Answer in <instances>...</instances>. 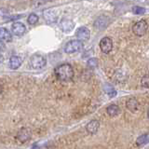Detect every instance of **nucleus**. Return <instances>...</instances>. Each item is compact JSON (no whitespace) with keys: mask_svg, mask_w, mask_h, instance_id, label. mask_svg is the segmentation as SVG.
<instances>
[{"mask_svg":"<svg viewBox=\"0 0 149 149\" xmlns=\"http://www.w3.org/2000/svg\"><path fill=\"white\" fill-rule=\"evenodd\" d=\"M44 17L45 20L48 22H53L57 20V15H56L54 10H51V9H49V10L44 12Z\"/></svg>","mask_w":149,"mask_h":149,"instance_id":"4468645a","label":"nucleus"},{"mask_svg":"<svg viewBox=\"0 0 149 149\" xmlns=\"http://www.w3.org/2000/svg\"><path fill=\"white\" fill-rule=\"evenodd\" d=\"M27 22H28L29 24H32V25L36 24V23L38 22V16H37L36 14H35V13H32V14H30L29 16H28Z\"/></svg>","mask_w":149,"mask_h":149,"instance_id":"6ab92c4d","label":"nucleus"},{"mask_svg":"<svg viewBox=\"0 0 149 149\" xmlns=\"http://www.w3.org/2000/svg\"><path fill=\"white\" fill-rule=\"evenodd\" d=\"M88 65L90 67H91V68L96 67L97 65H98V60L95 59V58H91V59H90V60L88 61Z\"/></svg>","mask_w":149,"mask_h":149,"instance_id":"412c9836","label":"nucleus"},{"mask_svg":"<svg viewBox=\"0 0 149 149\" xmlns=\"http://www.w3.org/2000/svg\"><path fill=\"white\" fill-rule=\"evenodd\" d=\"M31 137V130L29 129H22L18 133V139L22 142H24Z\"/></svg>","mask_w":149,"mask_h":149,"instance_id":"f8f14e48","label":"nucleus"},{"mask_svg":"<svg viewBox=\"0 0 149 149\" xmlns=\"http://www.w3.org/2000/svg\"><path fill=\"white\" fill-rule=\"evenodd\" d=\"M29 63H30L31 67L33 69L37 70V69L44 68L46 66V64H47V61H46V59L42 55L36 53V54L31 56Z\"/></svg>","mask_w":149,"mask_h":149,"instance_id":"f03ea898","label":"nucleus"},{"mask_svg":"<svg viewBox=\"0 0 149 149\" xmlns=\"http://www.w3.org/2000/svg\"><path fill=\"white\" fill-rule=\"evenodd\" d=\"M149 141V136L148 134H143V135H141L140 137H138L137 141H136V143L138 146H143V144H146Z\"/></svg>","mask_w":149,"mask_h":149,"instance_id":"a211bd4d","label":"nucleus"},{"mask_svg":"<svg viewBox=\"0 0 149 149\" xmlns=\"http://www.w3.org/2000/svg\"><path fill=\"white\" fill-rule=\"evenodd\" d=\"M100 49L104 53H109L113 49V41L108 36L102 38L100 41Z\"/></svg>","mask_w":149,"mask_h":149,"instance_id":"39448f33","label":"nucleus"},{"mask_svg":"<svg viewBox=\"0 0 149 149\" xmlns=\"http://www.w3.org/2000/svg\"><path fill=\"white\" fill-rule=\"evenodd\" d=\"M55 76L58 78V80L62 82H68L72 80L74 77V69L70 64L63 63L57 66L54 70Z\"/></svg>","mask_w":149,"mask_h":149,"instance_id":"f257e3e1","label":"nucleus"},{"mask_svg":"<svg viewBox=\"0 0 149 149\" xmlns=\"http://www.w3.org/2000/svg\"><path fill=\"white\" fill-rule=\"evenodd\" d=\"M22 58L19 57V56H12V57H10V59H9V68H11L13 70L15 69H18L19 67L22 65Z\"/></svg>","mask_w":149,"mask_h":149,"instance_id":"9d476101","label":"nucleus"},{"mask_svg":"<svg viewBox=\"0 0 149 149\" xmlns=\"http://www.w3.org/2000/svg\"><path fill=\"white\" fill-rule=\"evenodd\" d=\"M132 12L134 14H137V15H141V14H143L146 12V9L142 7H138V6H135L132 8Z\"/></svg>","mask_w":149,"mask_h":149,"instance_id":"aec40b11","label":"nucleus"},{"mask_svg":"<svg viewBox=\"0 0 149 149\" xmlns=\"http://www.w3.org/2000/svg\"><path fill=\"white\" fill-rule=\"evenodd\" d=\"M60 28L62 29L63 32L69 33L74 28V23L72 20H69V19H63V20L61 21Z\"/></svg>","mask_w":149,"mask_h":149,"instance_id":"6e6552de","label":"nucleus"},{"mask_svg":"<svg viewBox=\"0 0 149 149\" xmlns=\"http://www.w3.org/2000/svg\"><path fill=\"white\" fill-rule=\"evenodd\" d=\"M127 108L130 111L134 113V112H136L139 108V102L138 101L135 99V98H130V99L128 100L127 102Z\"/></svg>","mask_w":149,"mask_h":149,"instance_id":"9b49d317","label":"nucleus"},{"mask_svg":"<svg viewBox=\"0 0 149 149\" xmlns=\"http://www.w3.org/2000/svg\"><path fill=\"white\" fill-rule=\"evenodd\" d=\"M0 16L7 17L8 16V11L5 8H1V9H0Z\"/></svg>","mask_w":149,"mask_h":149,"instance_id":"5701e85b","label":"nucleus"},{"mask_svg":"<svg viewBox=\"0 0 149 149\" xmlns=\"http://www.w3.org/2000/svg\"><path fill=\"white\" fill-rule=\"evenodd\" d=\"M4 49H5V44H4V42L0 39V52L3 51Z\"/></svg>","mask_w":149,"mask_h":149,"instance_id":"b1692460","label":"nucleus"},{"mask_svg":"<svg viewBox=\"0 0 149 149\" xmlns=\"http://www.w3.org/2000/svg\"><path fill=\"white\" fill-rule=\"evenodd\" d=\"M25 31H26V27L22 22H14L11 26V32L14 36H21L24 34Z\"/></svg>","mask_w":149,"mask_h":149,"instance_id":"423d86ee","label":"nucleus"},{"mask_svg":"<svg viewBox=\"0 0 149 149\" xmlns=\"http://www.w3.org/2000/svg\"><path fill=\"white\" fill-rule=\"evenodd\" d=\"M104 92L111 98L115 97L116 95V91H115V88L111 85H108V84H106V85L104 86Z\"/></svg>","mask_w":149,"mask_h":149,"instance_id":"f3484780","label":"nucleus"},{"mask_svg":"<svg viewBox=\"0 0 149 149\" xmlns=\"http://www.w3.org/2000/svg\"><path fill=\"white\" fill-rule=\"evenodd\" d=\"M106 23H107V22H106V17L102 16V17H100V18L98 19V20L95 22L94 26H95V28H97V29L102 30V29H104V28L106 27V25H107Z\"/></svg>","mask_w":149,"mask_h":149,"instance_id":"dca6fc26","label":"nucleus"},{"mask_svg":"<svg viewBox=\"0 0 149 149\" xmlns=\"http://www.w3.org/2000/svg\"><path fill=\"white\" fill-rule=\"evenodd\" d=\"M100 127V123L98 120H91V122H88L86 126V130L90 134H95Z\"/></svg>","mask_w":149,"mask_h":149,"instance_id":"1a4fd4ad","label":"nucleus"},{"mask_svg":"<svg viewBox=\"0 0 149 149\" xmlns=\"http://www.w3.org/2000/svg\"><path fill=\"white\" fill-rule=\"evenodd\" d=\"M83 48V42L80 40H71L66 43L64 47V51L68 54H73L78 52L79 50H81Z\"/></svg>","mask_w":149,"mask_h":149,"instance_id":"7ed1b4c3","label":"nucleus"},{"mask_svg":"<svg viewBox=\"0 0 149 149\" xmlns=\"http://www.w3.org/2000/svg\"><path fill=\"white\" fill-rule=\"evenodd\" d=\"M106 111H107V114H108L110 116H116L120 113L119 107L116 104H110L108 107H107Z\"/></svg>","mask_w":149,"mask_h":149,"instance_id":"2eb2a0df","label":"nucleus"},{"mask_svg":"<svg viewBox=\"0 0 149 149\" xmlns=\"http://www.w3.org/2000/svg\"><path fill=\"white\" fill-rule=\"evenodd\" d=\"M142 85L143 86V87H146V88H147L148 87V77L147 76H146L143 78V80H142Z\"/></svg>","mask_w":149,"mask_h":149,"instance_id":"4be33fe9","label":"nucleus"},{"mask_svg":"<svg viewBox=\"0 0 149 149\" xmlns=\"http://www.w3.org/2000/svg\"><path fill=\"white\" fill-rule=\"evenodd\" d=\"M147 22L144 20H141L138 22H136L133 26V33L138 36H143L146 35V33L147 31Z\"/></svg>","mask_w":149,"mask_h":149,"instance_id":"20e7f679","label":"nucleus"},{"mask_svg":"<svg viewBox=\"0 0 149 149\" xmlns=\"http://www.w3.org/2000/svg\"><path fill=\"white\" fill-rule=\"evenodd\" d=\"M0 39L2 41H11V33L7 28L0 27Z\"/></svg>","mask_w":149,"mask_h":149,"instance_id":"ddd939ff","label":"nucleus"},{"mask_svg":"<svg viewBox=\"0 0 149 149\" xmlns=\"http://www.w3.org/2000/svg\"><path fill=\"white\" fill-rule=\"evenodd\" d=\"M90 36H91V33L90 30L88 29L87 27L85 26H82V27H79L77 31V37L78 40L80 41H87L88 38H90Z\"/></svg>","mask_w":149,"mask_h":149,"instance_id":"0eeeda50","label":"nucleus"},{"mask_svg":"<svg viewBox=\"0 0 149 149\" xmlns=\"http://www.w3.org/2000/svg\"><path fill=\"white\" fill-rule=\"evenodd\" d=\"M2 62H3V57H2L1 55H0V63H1Z\"/></svg>","mask_w":149,"mask_h":149,"instance_id":"393cba45","label":"nucleus"},{"mask_svg":"<svg viewBox=\"0 0 149 149\" xmlns=\"http://www.w3.org/2000/svg\"><path fill=\"white\" fill-rule=\"evenodd\" d=\"M1 91H2V88H1V86H0V93H1Z\"/></svg>","mask_w":149,"mask_h":149,"instance_id":"a878e982","label":"nucleus"}]
</instances>
